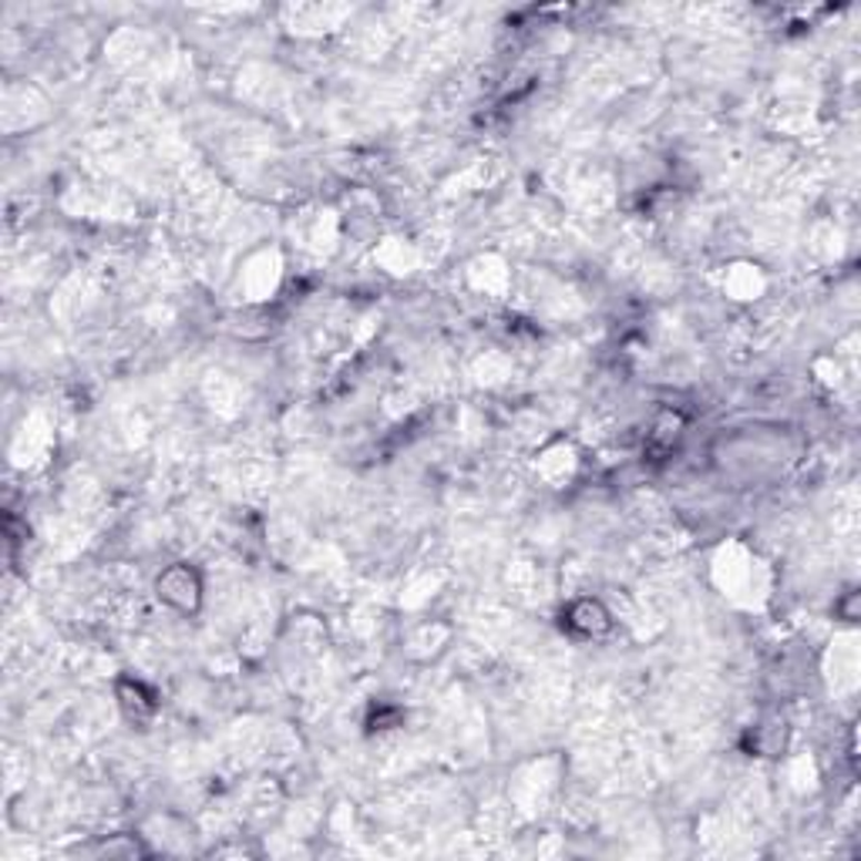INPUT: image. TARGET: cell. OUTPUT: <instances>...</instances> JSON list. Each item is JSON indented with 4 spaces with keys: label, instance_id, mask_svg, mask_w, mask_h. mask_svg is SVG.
<instances>
[{
    "label": "cell",
    "instance_id": "1",
    "mask_svg": "<svg viewBox=\"0 0 861 861\" xmlns=\"http://www.w3.org/2000/svg\"><path fill=\"white\" fill-rule=\"evenodd\" d=\"M202 592H205L202 576H199V569L189 566V563H172V566L162 569L159 579H155V596H159V602H165L169 609L185 612V616H189V612H199Z\"/></svg>",
    "mask_w": 861,
    "mask_h": 861
},
{
    "label": "cell",
    "instance_id": "2",
    "mask_svg": "<svg viewBox=\"0 0 861 861\" xmlns=\"http://www.w3.org/2000/svg\"><path fill=\"white\" fill-rule=\"evenodd\" d=\"M612 612L606 609L602 599H592V596H579L573 602H566L563 609V626L579 636V639H602L612 632Z\"/></svg>",
    "mask_w": 861,
    "mask_h": 861
},
{
    "label": "cell",
    "instance_id": "3",
    "mask_svg": "<svg viewBox=\"0 0 861 861\" xmlns=\"http://www.w3.org/2000/svg\"><path fill=\"white\" fill-rule=\"evenodd\" d=\"M115 697H119V707L132 717V720H149L159 703H155V693L142 683V680H132V677H122L115 683Z\"/></svg>",
    "mask_w": 861,
    "mask_h": 861
},
{
    "label": "cell",
    "instance_id": "4",
    "mask_svg": "<svg viewBox=\"0 0 861 861\" xmlns=\"http://www.w3.org/2000/svg\"><path fill=\"white\" fill-rule=\"evenodd\" d=\"M680 435H683V417H680L677 411H673V414H664V417L654 424V430H650V448L673 452L677 442H680Z\"/></svg>",
    "mask_w": 861,
    "mask_h": 861
}]
</instances>
